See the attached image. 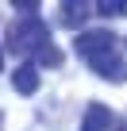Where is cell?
Returning a JSON list of instances; mask_svg holds the SVG:
<instances>
[{
	"mask_svg": "<svg viewBox=\"0 0 127 131\" xmlns=\"http://www.w3.org/2000/svg\"><path fill=\"white\" fill-rule=\"evenodd\" d=\"M108 127H116V112L108 108V104H89L85 108V119H81V131H108Z\"/></svg>",
	"mask_w": 127,
	"mask_h": 131,
	"instance_id": "277c9868",
	"label": "cell"
},
{
	"mask_svg": "<svg viewBox=\"0 0 127 131\" xmlns=\"http://www.w3.org/2000/svg\"><path fill=\"white\" fill-rule=\"evenodd\" d=\"M112 46H116V35H112L108 27L81 31V35H77V42H73V50H77V54H85V58H93V54H100V50H112Z\"/></svg>",
	"mask_w": 127,
	"mask_h": 131,
	"instance_id": "3957f363",
	"label": "cell"
},
{
	"mask_svg": "<svg viewBox=\"0 0 127 131\" xmlns=\"http://www.w3.org/2000/svg\"><path fill=\"white\" fill-rule=\"evenodd\" d=\"M89 12H93V4H85V0H70V4H62V23H66V27H81V23L89 19Z\"/></svg>",
	"mask_w": 127,
	"mask_h": 131,
	"instance_id": "8992f818",
	"label": "cell"
},
{
	"mask_svg": "<svg viewBox=\"0 0 127 131\" xmlns=\"http://www.w3.org/2000/svg\"><path fill=\"white\" fill-rule=\"evenodd\" d=\"M12 85H16L19 96H35V93H39V66H35V62L16 66V70H12Z\"/></svg>",
	"mask_w": 127,
	"mask_h": 131,
	"instance_id": "5b68a950",
	"label": "cell"
},
{
	"mask_svg": "<svg viewBox=\"0 0 127 131\" xmlns=\"http://www.w3.org/2000/svg\"><path fill=\"white\" fill-rule=\"evenodd\" d=\"M116 131H127V127H123V123H119V127H116Z\"/></svg>",
	"mask_w": 127,
	"mask_h": 131,
	"instance_id": "30bf717a",
	"label": "cell"
},
{
	"mask_svg": "<svg viewBox=\"0 0 127 131\" xmlns=\"http://www.w3.org/2000/svg\"><path fill=\"white\" fill-rule=\"evenodd\" d=\"M35 66H62V50L50 42V46H42L39 50V58H35Z\"/></svg>",
	"mask_w": 127,
	"mask_h": 131,
	"instance_id": "52a82bcc",
	"label": "cell"
},
{
	"mask_svg": "<svg viewBox=\"0 0 127 131\" xmlns=\"http://www.w3.org/2000/svg\"><path fill=\"white\" fill-rule=\"evenodd\" d=\"M4 58H8V54H4V42H0V73H4Z\"/></svg>",
	"mask_w": 127,
	"mask_h": 131,
	"instance_id": "9c48e42d",
	"label": "cell"
},
{
	"mask_svg": "<svg viewBox=\"0 0 127 131\" xmlns=\"http://www.w3.org/2000/svg\"><path fill=\"white\" fill-rule=\"evenodd\" d=\"M96 12H100V16H123V4H112V0H100V4H96Z\"/></svg>",
	"mask_w": 127,
	"mask_h": 131,
	"instance_id": "ba28073f",
	"label": "cell"
},
{
	"mask_svg": "<svg viewBox=\"0 0 127 131\" xmlns=\"http://www.w3.org/2000/svg\"><path fill=\"white\" fill-rule=\"evenodd\" d=\"M89 62V70H96L100 77H108V81H123L127 77V58L112 46V50H100V54H93V58H85Z\"/></svg>",
	"mask_w": 127,
	"mask_h": 131,
	"instance_id": "7a4b0ae2",
	"label": "cell"
},
{
	"mask_svg": "<svg viewBox=\"0 0 127 131\" xmlns=\"http://www.w3.org/2000/svg\"><path fill=\"white\" fill-rule=\"evenodd\" d=\"M42 46H50V27H46L39 16L12 23L8 35H4V50H12V54H35V58H39Z\"/></svg>",
	"mask_w": 127,
	"mask_h": 131,
	"instance_id": "6da1fadb",
	"label": "cell"
}]
</instances>
